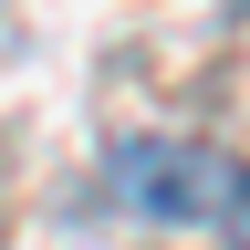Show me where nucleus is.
Instances as JSON below:
<instances>
[{
    "mask_svg": "<svg viewBox=\"0 0 250 250\" xmlns=\"http://www.w3.org/2000/svg\"><path fill=\"white\" fill-rule=\"evenodd\" d=\"M115 198L146 208V219H208V208H229L240 188H229V167L198 156V146H125V156H115Z\"/></svg>",
    "mask_w": 250,
    "mask_h": 250,
    "instance_id": "1",
    "label": "nucleus"
},
{
    "mask_svg": "<svg viewBox=\"0 0 250 250\" xmlns=\"http://www.w3.org/2000/svg\"><path fill=\"white\" fill-rule=\"evenodd\" d=\"M229 229H240V250H250V177H240V198H229Z\"/></svg>",
    "mask_w": 250,
    "mask_h": 250,
    "instance_id": "2",
    "label": "nucleus"
}]
</instances>
